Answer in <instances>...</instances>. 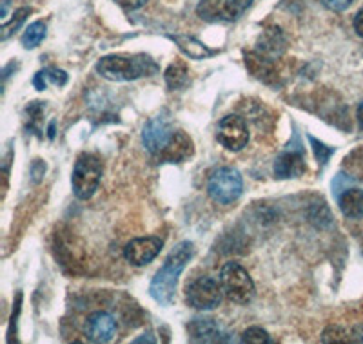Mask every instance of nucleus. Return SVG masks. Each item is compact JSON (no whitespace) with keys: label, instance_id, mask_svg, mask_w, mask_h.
<instances>
[{"label":"nucleus","instance_id":"obj_1","mask_svg":"<svg viewBox=\"0 0 363 344\" xmlns=\"http://www.w3.org/2000/svg\"><path fill=\"white\" fill-rule=\"evenodd\" d=\"M194 254V245L191 241H182L171 250V254L167 256L165 263L162 265L160 270L155 274L151 287H149V294L162 306H169L174 301V294H177L178 277L187 267V263L191 261Z\"/></svg>","mask_w":363,"mask_h":344},{"label":"nucleus","instance_id":"obj_2","mask_svg":"<svg viewBox=\"0 0 363 344\" xmlns=\"http://www.w3.org/2000/svg\"><path fill=\"white\" fill-rule=\"evenodd\" d=\"M96 71L111 82H131L142 76H153L160 67L145 55H109L96 62Z\"/></svg>","mask_w":363,"mask_h":344},{"label":"nucleus","instance_id":"obj_3","mask_svg":"<svg viewBox=\"0 0 363 344\" xmlns=\"http://www.w3.org/2000/svg\"><path fill=\"white\" fill-rule=\"evenodd\" d=\"M220 285H222V290L227 295V299H231L233 303L247 304L251 303L256 294L251 275L247 274V270L242 265L235 261L225 263L222 267V270H220Z\"/></svg>","mask_w":363,"mask_h":344},{"label":"nucleus","instance_id":"obj_4","mask_svg":"<svg viewBox=\"0 0 363 344\" xmlns=\"http://www.w3.org/2000/svg\"><path fill=\"white\" fill-rule=\"evenodd\" d=\"M100 178H102V161L99 160V156L89 152L80 154L74 161L73 176H71L74 196L79 200H89L99 189Z\"/></svg>","mask_w":363,"mask_h":344},{"label":"nucleus","instance_id":"obj_5","mask_svg":"<svg viewBox=\"0 0 363 344\" xmlns=\"http://www.w3.org/2000/svg\"><path fill=\"white\" fill-rule=\"evenodd\" d=\"M244 190V180L236 168L220 167L213 171L207 181V193L211 200L220 203V205H231L242 196Z\"/></svg>","mask_w":363,"mask_h":344},{"label":"nucleus","instance_id":"obj_6","mask_svg":"<svg viewBox=\"0 0 363 344\" xmlns=\"http://www.w3.org/2000/svg\"><path fill=\"white\" fill-rule=\"evenodd\" d=\"M222 285H218L213 277H199L187 285L186 299L189 306L196 310H213L222 301Z\"/></svg>","mask_w":363,"mask_h":344},{"label":"nucleus","instance_id":"obj_7","mask_svg":"<svg viewBox=\"0 0 363 344\" xmlns=\"http://www.w3.org/2000/svg\"><path fill=\"white\" fill-rule=\"evenodd\" d=\"M216 138L227 151H242L249 142V131L244 118L229 115L220 120L218 129H216Z\"/></svg>","mask_w":363,"mask_h":344},{"label":"nucleus","instance_id":"obj_8","mask_svg":"<svg viewBox=\"0 0 363 344\" xmlns=\"http://www.w3.org/2000/svg\"><path fill=\"white\" fill-rule=\"evenodd\" d=\"M174 132L177 131L171 127V123L167 122V120L162 118V116H155V118H151L145 123L144 131H142L144 147L157 158V156L169 145Z\"/></svg>","mask_w":363,"mask_h":344},{"label":"nucleus","instance_id":"obj_9","mask_svg":"<svg viewBox=\"0 0 363 344\" xmlns=\"http://www.w3.org/2000/svg\"><path fill=\"white\" fill-rule=\"evenodd\" d=\"M162 246H164V241L160 238H155V236L136 238L125 245L124 258L135 267H144L160 254Z\"/></svg>","mask_w":363,"mask_h":344},{"label":"nucleus","instance_id":"obj_10","mask_svg":"<svg viewBox=\"0 0 363 344\" xmlns=\"http://www.w3.org/2000/svg\"><path fill=\"white\" fill-rule=\"evenodd\" d=\"M87 340L91 343H109L116 336V321L108 311H95L91 314L84 326Z\"/></svg>","mask_w":363,"mask_h":344},{"label":"nucleus","instance_id":"obj_11","mask_svg":"<svg viewBox=\"0 0 363 344\" xmlns=\"http://www.w3.org/2000/svg\"><path fill=\"white\" fill-rule=\"evenodd\" d=\"M187 332H189V339L193 343H223L227 340L222 326L209 317H199V319L191 321Z\"/></svg>","mask_w":363,"mask_h":344},{"label":"nucleus","instance_id":"obj_12","mask_svg":"<svg viewBox=\"0 0 363 344\" xmlns=\"http://www.w3.org/2000/svg\"><path fill=\"white\" fill-rule=\"evenodd\" d=\"M196 15L206 22H231L240 13L231 0H202L196 8Z\"/></svg>","mask_w":363,"mask_h":344},{"label":"nucleus","instance_id":"obj_13","mask_svg":"<svg viewBox=\"0 0 363 344\" xmlns=\"http://www.w3.org/2000/svg\"><path fill=\"white\" fill-rule=\"evenodd\" d=\"M193 152V139H191L186 132L177 131L173 139L169 142V145L157 156V160L164 161V164H182V161H186L187 158H191Z\"/></svg>","mask_w":363,"mask_h":344},{"label":"nucleus","instance_id":"obj_14","mask_svg":"<svg viewBox=\"0 0 363 344\" xmlns=\"http://www.w3.org/2000/svg\"><path fill=\"white\" fill-rule=\"evenodd\" d=\"M307 171L306 158L301 152H284L274 161V176L278 180H289V178L303 176Z\"/></svg>","mask_w":363,"mask_h":344},{"label":"nucleus","instance_id":"obj_15","mask_svg":"<svg viewBox=\"0 0 363 344\" xmlns=\"http://www.w3.org/2000/svg\"><path fill=\"white\" fill-rule=\"evenodd\" d=\"M340 210L347 217H363V190L347 189L338 197Z\"/></svg>","mask_w":363,"mask_h":344},{"label":"nucleus","instance_id":"obj_16","mask_svg":"<svg viewBox=\"0 0 363 344\" xmlns=\"http://www.w3.org/2000/svg\"><path fill=\"white\" fill-rule=\"evenodd\" d=\"M177 45L180 47L184 53L187 55L193 60H203V58L211 57V55H215V51L207 50L206 45L202 44L200 40H196L194 37H187V35H177V37H171Z\"/></svg>","mask_w":363,"mask_h":344},{"label":"nucleus","instance_id":"obj_17","mask_svg":"<svg viewBox=\"0 0 363 344\" xmlns=\"http://www.w3.org/2000/svg\"><path fill=\"white\" fill-rule=\"evenodd\" d=\"M55 84V86L62 87L67 84V74L66 71L57 69V67H48L44 71H38L37 76H35L33 84L38 91H44L48 87V84Z\"/></svg>","mask_w":363,"mask_h":344},{"label":"nucleus","instance_id":"obj_18","mask_svg":"<svg viewBox=\"0 0 363 344\" xmlns=\"http://www.w3.org/2000/svg\"><path fill=\"white\" fill-rule=\"evenodd\" d=\"M165 82L171 89H182L189 82V73H187V67L184 64H173L169 66V69L165 71Z\"/></svg>","mask_w":363,"mask_h":344},{"label":"nucleus","instance_id":"obj_19","mask_svg":"<svg viewBox=\"0 0 363 344\" xmlns=\"http://www.w3.org/2000/svg\"><path fill=\"white\" fill-rule=\"evenodd\" d=\"M45 38V24L44 22H33L26 29V33L22 35V45L26 50H35L37 45Z\"/></svg>","mask_w":363,"mask_h":344},{"label":"nucleus","instance_id":"obj_20","mask_svg":"<svg viewBox=\"0 0 363 344\" xmlns=\"http://www.w3.org/2000/svg\"><path fill=\"white\" fill-rule=\"evenodd\" d=\"M352 340L356 339L351 337V332L340 326H329L322 336V343H352Z\"/></svg>","mask_w":363,"mask_h":344},{"label":"nucleus","instance_id":"obj_21","mask_svg":"<svg viewBox=\"0 0 363 344\" xmlns=\"http://www.w3.org/2000/svg\"><path fill=\"white\" fill-rule=\"evenodd\" d=\"M242 343H249V344H272L271 337L269 333L265 332L264 328L258 326H251L247 328L244 333H242Z\"/></svg>","mask_w":363,"mask_h":344},{"label":"nucleus","instance_id":"obj_22","mask_svg":"<svg viewBox=\"0 0 363 344\" xmlns=\"http://www.w3.org/2000/svg\"><path fill=\"white\" fill-rule=\"evenodd\" d=\"M29 13H31V9H28V8L18 9V11L15 13V15H13L11 21L6 22V24L2 25V29H0V31H2V40H8L9 35H11L13 31H15V29L21 28V24L26 21V17H28Z\"/></svg>","mask_w":363,"mask_h":344},{"label":"nucleus","instance_id":"obj_23","mask_svg":"<svg viewBox=\"0 0 363 344\" xmlns=\"http://www.w3.org/2000/svg\"><path fill=\"white\" fill-rule=\"evenodd\" d=\"M309 142H311V145H313L314 154H316L318 161H320V164H327V160H329V156L333 154V152H335V149L325 147V145L320 144L318 139H314L313 136H309Z\"/></svg>","mask_w":363,"mask_h":344},{"label":"nucleus","instance_id":"obj_24","mask_svg":"<svg viewBox=\"0 0 363 344\" xmlns=\"http://www.w3.org/2000/svg\"><path fill=\"white\" fill-rule=\"evenodd\" d=\"M323 4L330 11H343V9H347L352 4V0H323Z\"/></svg>","mask_w":363,"mask_h":344},{"label":"nucleus","instance_id":"obj_25","mask_svg":"<svg viewBox=\"0 0 363 344\" xmlns=\"http://www.w3.org/2000/svg\"><path fill=\"white\" fill-rule=\"evenodd\" d=\"M122 8L125 9H138L147 2V0H116Z\"/></svg>","mask_w":363,"mask_h":344},{"label":"nucleus","instance_id":"obj_26","mask_svg":"<svg viewBox=\"0 0 363 344\" xmlns=\"http://www.w3.org/2000/svg\"><path fill=\"white\" fill-rule=\"evenodd\" d=\"M31 172H33L35 181H38V180H40V178L44 176V172H45V164H44V161H40V160H35V164H33V168H31Z\"/></svg>","mask_w":363,"mask_h":344},{"label":"nucleus","instance_id":"obj_27","mask_svg":"<svg viewBox=\"0 0 363 344\" xmlns=\"http://www.w3.org/2000/svg\"><path fill=\"white\" fill-rule=\"evenodd\" d=\"M354 29H356V33H358L359 37L363 38V8L359 9L358 15H356V18H354Z\"/></svg>","mask_w":363,"mask_h":344},{"label":"nucleus","instance_id":"obj_28","mask_svg":"<svg viewBox=\"0 0 363 344\" xmlns=\"http://www.w3.org/2000/svg\"><path fill=\"white\" fill-rule=\"evenodd\" d=\"M231 2H233V6L236 8V11L242 13L249 8V4H251L252 0H231Z\"/></svg>","mask_w":363,"mask_h":344},{"label":"nucleus","instance_id":"obj_29","mask_svg":"<svg viewBox=\"0 0 363 344\" xmlns=\"http://www.w3.org/2000/svg\"><path fill=\"white\" fill-rule=\"evenodd\" d=\"M358 122H359V125H362V129H363V102L359 103V107H358Z\"/></svg>","mask_w":363,"mask_h":344},{"label":"nucleus","instance_id":"obj_30","mask_svg":"<svg viewBox=\"0 0 363 344\" xmlns=\"http://www.w3.org/2000/svg\"><path fill=\"white\" fill-rule=\"evenodd\" d=\"M135 343H155V339H151V337H140V339H135Z\"/></svg>","mask_w":363,"mask_h":344}]
</instances>
